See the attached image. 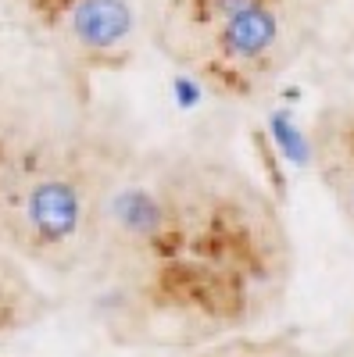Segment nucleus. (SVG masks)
<instances>
[{"label":"nucleus","instance_id":"f03ea898","mask_svg":"<svg viewBox=\"0 0 354 357\" xmlns=\"http://www.w3.org/2000/svg\"><path fill=\"white\" fill-rule=\"evenodd\" d=\"M25 215L47 243H61L79 229L82 204H79V193L72 183H65V178H47V183L33 186V193H29Z\"/></svg>","mask_w":354,"mask_h":357},{"label":"nucleus","instance_id":"0eeeda50","mask_svg":"<svg viewBox=\"0 0 354 357\" xmlns=\"http://www.w3.org/2000/svg\"><path fill=\"white\" fill-rule=\"evenodd\" d=\"M351 200H354V183H351Z\"/></svg>","mask_w":354,"mask_h":357},{"label":"nucleus","instance_id":"7ed1b4c3","mask_svg":"<svg viewBox=\"0 0 354 357\" xmlns=\"http://www.w3.org/2000/svg\"><path fill=\"white\" fill-rule=\"evenodd\" d=\"M72 33L86 50H111L133 33L129 0H79L72 8Z\"/></svg>","mask_w":354,"mask_h":357},{"label":"nucleus","instance_id":"f257e3e1","mask_svg":"<svg viewBox=\"0 0 354 357\" xmlns=\"http://www.w3.org/2000/svg\"><path fill=\"white\" fill-rule=\"evenodd\" d=\"M222 18V47L236 61H258L279 40V18L265 0H215Z\"/></svg>","mask_w":354,"mask_h":357},{"label":"nucleus","instance_id":"20e7f679","mask_svg":"<svg viewBox=\"0 0 354 357\" xmlns=\"http://www.w3.org/2000/svg\"><path fill=\"white\" fill-rule=\"evenodd\" d=\"M111 215L115 222L122 225L126 232H136V236H154L161 232L165 225V207L154 193H147V190H122V193H115L111 200Z\"/></svg>","mask_w":354,"mask_h":357},{"label":"nucleus","instance_id":"423d86ee","mask_svg":"<svg viewBox=\"0 0 354 357\" xmlns=\"http://www.w3.org/2000/svg\"><path fill=\"white\" fill-rule=\"evenodd\" d=\"M172 97H175V104H179V107H193V104L200 100V89H197L190 79H175Z\"/></svg>","mask_w":354,"mask_h":357},{"label":"nucleus","instance_id":"39448f33","mask_svg":"<svg viewBox=\"0 0 354 357\" xmlns=\"http://www.w3.org/2000/svg\"><path fill=\"white\" fill-rule=\"evenodd\" d=\"M272 132H276V143L283 146V154H286L293 165H304V161H308V146H304V139H301V129L290 122L286 111H276V114H272Z\"/></svg>","mask_w":354,"mask_h":357}]
</instances>
